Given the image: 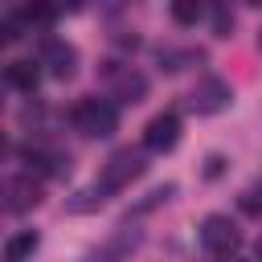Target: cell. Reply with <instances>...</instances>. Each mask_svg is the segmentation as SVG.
Returning <instances> with one entry per match:
<instances>
[{
  "label": "cell",
  "instance_id": "cell-1",
  "mask_svg": "<svg viewBox=\"0 0 262 262\" xmlns=\"http://www.w3.org/2000/svg\"><path fill=\"white\" fill-rule=\"evenodd\" d=\"M143 156L139 151H131V147H123V151H115L106 164H102V176L94 180V188L102 192V196H111V192H119V188H127L135 176H143Z\"/></svg>",
  "mask_w": 262,
  "mask_h": 262
},
{
  "label": "cell",
  "instance_id": "cell-2",
  "mask_svg": "<svg viewBox=\"0 0 262 262\" xmlns=\"http://www.w3.org/2000/svg\"><path fill=\"white\" fill-rule=\"evenodd\" d=\"M74 123H78L82 135L102 139V135H111V131L119 127V111H115L106 98H82V102L74 106Z\"/></svg>",
  "mask_w": 262,
  "mask_h": 262
},
{
  "label": "cell",
  "instance_id": "cell-3",
  "mask_svg": "<svg viewBox=\"0 0 262 262\" xmlns=\"http://www.w3.org/2000/svg\"><path fill=\"white\" fill-rule=\"evenodd\" d=\"M229 82L225 78H217V74H205V78H196V86H192V94H188V106L196 111V115H217V111H225L229 106Z\"/></svg>",
  "mask_w": 262,
  "mask_h": 262
},
{
  "label": "cell",
  "instance_id": "cell-4",
  "mask_svg": "<svg viewBox=\"0 0 262 262\" xmlns=\"http://www.w3.org/2000/svg\"><path fill=\"white\" fill-rule=\"evenodd\" d=\"M201 246L209 250V254H217V258H229L237 246H242V233H237V225L229 221V217H205L201 221Z\"/></svg>",
  "mask_w": 262,
  "mask_h": 262
},
{
  "label": "cell",
  "instance_id": "cell-5",
  "mask_svg": "<svg viewBox=\"0 0 262 262\" xmlns=\"http://www.w3.org/2000/svg\"><path fill=\"white\" fill-rule=\"evenodd\" d=\"M102 78L111 82V90H115V98H119V102H139V98L147 94V78H143L139 70H131V66H119V61H106V70H102Z\"/></svg>",
  "mask_w": 262,
  "mask_h": 262
},
{
  "label": "cell",
  "instance_id": "cell-6",
  "mask_svg": "<svg viewBox=\"0 0 262 262\" xmlns=\"http://www.w3.org/2000/svg\"><path fill=\"white\" fill-rule=\"evenodd\" d=\"M176 143H180V115L164 111L143 127V147L147 151H172Z\"/></svg>",
  "mask_w": 262,
  "mask_h": 262
},
{
  "label": "cell",
  "instance_id": "cell-7",
  "mask_svg": "<svg viewBox=\"0 0 262 262\" xmlns=\"http://www.w3.org/2000/svg\"><path fill=\"white\" fill-rule=\"evenodd\" d=\"M135 246H139V229H119V233H111V237L90 254V262H123Z\"/></svg>",
  "mask_w": 262,
  "mask_h": 262
},
{
  "label": "cell",
  "instance_id": "cell-8",
  "mask_svg": "<svg viewBox=\"0 0 262 262\" xmlns=\"http://www.w3.org/2000/svg\"><path fill=\"white\" fill-rule=\"evenodd\" d=\"M45 66H49V74L53 78H74V70H78V53H74V45H66V41H45Z\"/></svg>",
  "mask_w": 262,
  "mask_h": 262
},
{
  "label": "cell",
  "instance_id": "cell-9",
  "mask_svg": "<svg viewBox=\"0 0 262 262\" xmlns=\"http://www.w3.org/2000/svg\"><path fill=\"white\" fill-rule=\"evenodd\" d=\"M41 201V184L33 176H12L8 180V213H25Z\"/></svg>",
  "mask_w": 262,
  "mask_h": 262
},
{
  "label": "cell",
  "instance_id": "cell-10",
  "mask_svg": "<svg viewBox=\"0 0 262 262\" xmlns=\"http://www.w3.org/2000/svg\"><path fill=\"white\" fill-rule=\"evenodd\" d=\"M37 78H41V70H37L33 61H8V66H4V82H8L12 90L33 94V90H37Z\"/></svg>",
  "mask_w": 262,
  "mask_h": 262
},
{
  "label": "cell",
  "instance_id": "cell-11",
  "mask_svg": "<svg viewBox=\"0 0 262 262\" xmlns=\"http://www.w3.org/2000/svg\"><path fill=\"white\" fill-rule=\"evenodd\" d=\"M33 250H37V233H33V229H20L16 237H8L4 262H25V258H33Z\"/></svg>",
  "mask_w": 262,
  "mask_h": 262
},
{
  "label": "cell",
  "instance_id": "cell-12",
  "mask_svg": "<svg viewBox=\"0 0 262 262\" xmlns=\"http://www.w3.org/2000/svg\"><path fill=\"white\" fill-rule=\"evenodd\" d=\"M172 20L176 25H196L201 20V4L196 0H172Z\"/></svg>",
  "mask_w": 262,
  "mask_h": 262
},
{
  "label": "cell",
  "instance_id": "cell-13",
  "mask_svg": "<svg viewBox=\"0 0 262 262\" xmlns=\"http://www.w3.org/2000/svg\"><path fill=\"white\" fill-rule=\"evenodd\" d=\"M20 16H25L29 25H49V20L57 16V12H53L49 4H25V8H20Z\"/></svg>",
  "mask_w": 262,
  "mask_h": 262
},
{
  "label": "cell",
  "instance_id": "cell-14",
  "mask_svg": "<svg viewBox=\"0 0 262 262\" xmlns=\"http://www.w3.org/2000/svg\"><path fill=\"white\" fill-rule=\"evenodd\" d=\"M172 192H176V184H160V188H151V192H147V201H139V205H135V213H147V209L164 205V201H168Z\"/></svg>",
  "mask_w": 262,
  "mask_h": 262
},
{
  "label": "cell",
  "instance_id": "cell-15",
  "mask_svg": "<svg viewBox=\"0 0 262 262\" xmlns=\"http://www.w3.org/2000/svg\"><path fill=\"white\" fill-rule=\"evenodd\" d=\"M237 205H242V213L258 217V213H262V188H246V192L237 196Z\"/></svg>",
  "mask_w": 262,
  "mask_h": 262
},
{
  "label": "cell",
  "instance_id": "cell-16",
  "mask_svg": "<svg viewBox=\"0 0 262 262\" xmlns=\"http://www.w3.org/2000/svg\"><path fill=\"white\" fill-rule=\"evenodd\" d=\"M213 29H217V37H229V29H233V16H229L225 8H213Z\"/></svg>",
  "mask_w": 262,
  "mask_h": 262
},
{
  "label": "cell",
  "instance_id": "cell-17",
  "mask_svg": "<svg viewBox=\"0 0 262 262\" xmlns=\"http://www.w3.org/2000/svg\"><path fill=\"white\" fill-rule=\"evenodd\" d=\"M221 164H225L221 156H209V160H205V176H209V180H213V176H221Z\"/></svg>",
  "mask_w": 262,
  "mask_h": 262
},
{
  "label": "cell",
  "instance_id": "cell-18",
  "mask_svg": "<svg viewBox=\"0 0 262 262\" xmlns=\"http://www.w3.org/2000/svg\"><path fill=\"white\" fill-rule=\"evenodd\" d=\"M258 262H262V242H258Z\"/></svg>",
  "mask_w": 262,
  "mask_h": 262
},
{
  "label": "cell",
  "instance_id": "cell-19",
  "mask_svg": "<svg viewBox=\"0 0 262 262\" xmlns=\"http://www.w3.org/2000/svg\"><path fill=\"white\" fill-rule=\"evenodd\" d=\"M258 45H262V33H258Z\"/></svg>",
  "mask_w": 262,
  "mask_h": 262
}]
</instances>
